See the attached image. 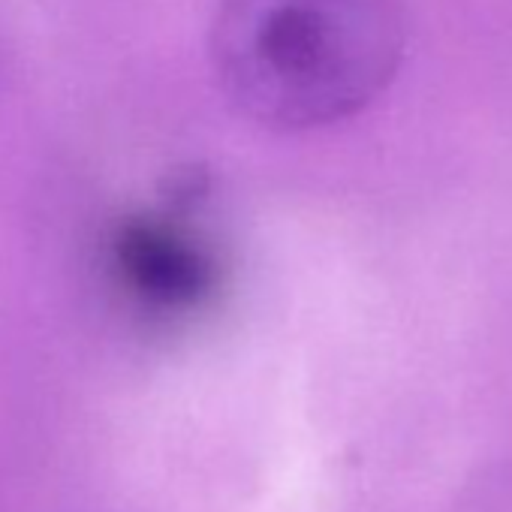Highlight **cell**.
<instances>
[{
    "instance_id": "6da1fadb",
    "label": "cell",
    "mask_w": 512,
    "mask_h": 512,
    "mask_svg": "<svg viewBox=\"0 0 512 512\" xmlns=\"http://www.w3.org/2000/svg\"><path fill=\"white\" fill-rule=\"evenodd\" d=\"M404 49L401 0H220L208 37L223 97L284 133L368 109L395 82Z\"/></svg>"
},
{
    "instance_id": "7a4b0ae2",
    "label": "cell",
    "mask_w": 512,
    "mask_h": 512,
    "mask_svg": "<svg viewBox=\"0 0 512 512\" xmlns=\"http://www.w3.org/2000/svg\"><path fill=\"white\" fill-rule=\"evenodd\" d=\"M112 269L124 293L160 317L205 308L220 287L214 250L199 241L175 211L136 214L112 232Z\"/></svg>"
}]
</instances>
